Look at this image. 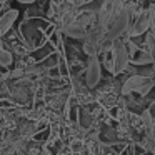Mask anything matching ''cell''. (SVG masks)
Masks as SVG:
<instances>
[{
    "label": "cell",
    "instance_id": "obj_14",
    "mask_svg": "<svg viewBox=\"0 0 155 155\" xmlns=\"http://www.w3.org/2000/svg\"><path fill=\"white\" fill-rule=\"evenodd\" d=\"M17 2H18V4H34V2H35V0H17Z\"/></svg>",
    "mask_w": 155,
    "mask_h": 155
},
{
    "label": "cell",
    "instance_id": "obj_16",
    "mask_svg": "<svg viewBox=\"0 0 155 155\" xmlns=\"http://www.w3.org/2000/svg\"><path fill=\"white\" fill-rule=\"evenodd\" d=\"M4 2H7V0H0V4H4Z\"/></svg>",
    "mask_w": 155,
    "mask_h": 155
},
{
    "label": "cell",
    "instance_id": "obj_7",
    "mask_svg": "<svg viewBox=\"0 0 155 155\" xmlns=\"http://www.w3.org/2000/svg\"><path fill=\"white\" fill-rule=\"evenodd\" d=\"M17 17H18V10H15V8L7 10L2 17H0V38L12 28V25H14V22L17 20Z\"/></svg>",
    "mask_w": 155,
    "mask_h": 155
},
{
    "label": "cell",
    "instance_id": "obj_11",
    "mask_svg": "<svg viewBox=\"0 0 155 155\" xmlns=\"http://www.w3.org/2000/svg\"><path fill=\"white\" fill-rule=\"evenodd\" d=\"M135 64H138V65H150V64H152V55L148 54V50L142 52V54L137 57Z\"/></svg>",
    "mask_w": 155,
    "mask_h": 155
},
{
    "label": "cell",
    "instance_id": "obj_15",
    "mask_svg": "<svg viewBox=\"0 0 155 155\" xmlns=\"http://www.w3.org/2000/svg\"><path fill=\"white\" fill-rule=\"evenodd\" d=\"M40 155H52V153H50V152L47 150V148H44V150L40 152Z\"/></svg>",
    "mask_w": 155,
    "mask_h": 155
},
{
    "label": "cell",
    "instance_id": "obj_17",
    "mask_svg": "<svg viewBox=\"0 0 155 155\" xmlns=\"http://www.w3.org/2000/svg\"><path fill=\"white\" fill-rule=\"evenodd\" d=\"M65 2H70V4H72V0H65Z\"/></svg>",
    "mask_w": 155,
    "mask_h": 155
},
{
    "label": "cell",
    "instance_id": "obj_12",
    "mask_svg": "<svg viewBox=\"0 0 155 155\" xmlns=\"http://www.w3.org/2000/svg\"><path fill=\"white\" fill-rule=\"evenodd\" d=\"M127 50H128V54H130V57H132V55L135 54V50H137V47H135V45L132 44L130 40H128V45H127Z\"/></svg>",
    "mask_w": 155,
    "mask_h": 155
},
{
    "label": "cell",
    "instance_id": "obj_8",
    "mask_svg": "<svg viewBox=\"0 0 155 155\" xmlns=\"http://www.w3.org/2000/svg\"><path fill=\"white\" fill-rule=\"evenodd\" d=\"M64 32H65V34H67L70 38H75V40H85V38L88 37V27H84V25L77 24V22L70 24Z\"/></svg>",
    "mask_w": 155,
    "mask_h": 155
},
{
    "label": "cell",
    "instance_id": "obj_4",
    "mask_svg": "<svg viewBox=\"0 0 155 155\" xmlns=\"http://www.w3.org/2000/svg\"><path fill=\"white\" fill-rule=\"evenodd\" d=\"M117 2L118 0H104V2H102L100 12H98V15H97V24L100 28H107V25L110 24Z\"/></svg>",
    "mask_w": 155,
    "mask_h": 155
},
{
    "label": "cell",
    "instance_id": "obj_10",
    "mask_svg": "<svg viewBox=\"0 0 155 155\" xmlns=\"http://www.w3.org/2000/svg\"><path fill=\"white\" fill-rule=\"evenodd\" d=\"M12 64H14L12 54L8 50H2V48H0V65H2V67H10Z\"/></svg>",
    "mask_w": 155,
    "mask_h": 155
},
{
    "label": "cell",
    "instance_id": "obj_9",
    "mask_svg": "<svg viewBox=\"0 0 155 155\" xmlns=\"http://www.w3.org/2000/svg\"><path fill=\"white\" fill-rule=\"evenodd\" d=\"M12 97H14L17 102H22V104H25V102L28 100V92H27V88L17 87V88H14V90H12Z\"/></svg>",
    "mask_w": 155,
    "mask_h": 155
},
{
    "label": "cell",
    "instance_id": "obj_2",
    "mask_svg": "<svg viewBox=\"0 0 155 155\" xmlns=\"http://www.w3.org/2000/svg\"><path fill=\"white\" fill-rule=\"evenodd\" d=\"M110 55H112V62H114V75L122 74L127 68L128 62H130V54L127 50V45L120 38L114 40L110 48Z\"/></svg>",
    "mask_w": 155,
    "mask_h": 155
},
{
    "label": "cell",
    "instance_id": "obj_1",
    "mask_svg": "<svg viewBox=\"0 0 155 155\" xmlns=\"http://www.w3.org/2000/svg\"><path fill=\"white\" fill-rule=\"evenodd\" d=\"M155 87V80L147 75H142V74H135L130 75L127 80L124 82L122 85V95H130V94H138L142 97L148 95V92Z\"/></svg>",
    "mask_w": 155,
    "mask_h": 155
},
{
    "label": "cell",
    "instance_id": "obj_5",
    "mask_svg": "<svg viewBox=\"0 0 155 155\" xmlns=\"http://www.w3.org/2000/svg\"><path fill=\"white\" fill-rule=\"evenodd\" d=\"M150 25H152V15H150V8H148L147 12H143V14L137 18V22L134 24L132 30H128L127 34H128V37L140 35V34H143V32L150 30Z\"/></svg>",
    "mask_w": 155,
    "mask_h": 155
},
{
    "label": "cell",
    "instance_id": "obj_6",
    "mask_svg": "<svg viewBox=\"0 0 155 155\" xmlns=\"http://www.w3.org/2000/svg\"><path fill=\"white\" fill-rule=\"evenodd\" d=\"M77 17H78L77 7H75L74 4H70V2H65V4L62 5V12H60L62 30H65V28H67L70 24H74V22L77 20Z\"/></svg>",
    "mask_w": 155,
    "mask_h": 155
},
{
    "label": "cell",
    "instance_id": "obj_13",
    "mask_svg": "<svg viewBox=\"0 0 155 155\" xmlns=\"http://www.w3.org/2000/svg\"><path fill=\"white\" fill-rule=\"evenodd\" d=\"M85 2H87V0H72V4H74L77 8H78V7H82V5L85 4Z\"/></svg>",
    "mask_w": 155,
    "mask_h": 155
},
{
    "label": "cell",
    "instance_id": "obj_3",
    "mask_svg": "<svg viewBox=\"0 0 155 155\" xmlns=\"http://www.w3.org/2000/svg\"><path fill=\"white\" fill-rule=\"evenodd\" d=\"M102 80V64L98 57H88L87 70H85V85L88 88H95Z\"/></svg>",
    "mask_w": 155,
    "mask_h": 155
}]
</instances>
